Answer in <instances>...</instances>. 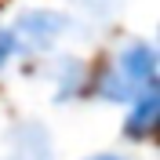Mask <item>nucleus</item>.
Wrapping results in <instances>:
<instances>
[{"mask_svg":"<svg viewBox=\"0 0 160 160\" xmlns=\"http://www.w3.org/2000/svg\"><path fill=\"white\" fill-rule=\"evenodd\" d=\"M160 80V48L149 40H124L95 77V95L113 106H128Z\"/></svg>","mask_w":160,"mask_h":160,"instance_id":"nucleus-1","label":"nucleus"},{"mask_svg":"<svg viewBox=\"0 0 160 160\" xmlns=\"http://www.w3.org/2000/svg\"><path fill=\"white\" fill-rule=\"evenodd\" d=\"M66 29H69V18L58 11H26L11 26L18 51H51L66 37Z\"/></svg>","mask_w":160,"mask_h":160,"instance_id":"nucleus-2","label":"nucleus"},{"mask_svg":"<svg viewBox=\"0 0 160 160\" xmlns=\"http://www.w3.org/2000/svg\"><path fill=\"white\" fill-rule=\"evenodd\" d=\"M153 135H160V80L149 91H142L135 102H128V113H124V138L146 142Z\"/></svg>","mask_w":160,"mask_h":160,"instance_id":"nucleus-3","label":"nucleus"},{"mask_svg":"<svg viewBox=\"0 0 160 160\" xmlns=\"http://www.w3.org/2000/svg\"><path fill=\"white\" fill-rule=\"evenodd\" d=\"M15 160H51V138L40 124H22L15 131Z\"/></svg>","mask_w":160,"mask_h":160,"instance_id":"nucleus-4","label":"nucleus"},{"mask_svg":"<svg viewBox=\"0 0 160 160\" xmlns=\"http://www.w3.org/2000/svg\"><path fill=\"white\" fill-rule=\"evenodd\" d=\"M18 55V44H15V33L8 26H0V73L8 69V62Z\"/></svg>","mask_w":160,"mask_h":160,"instance_id":"nucleus-5","label":"nucleus"},{"mask_svg":"<svg viewBox=\"0 0 160 160\" xmlns=\"http://www.w3.org/2000/svg\"><path fill=\"white\" fill-rule=\"evenodd\" d=\"M84 11H91V15H106V11L117 8V0H77Z\"/></svg>","mask_w":160,"mask_h":160,"instance_id":"nucleus-6","label":"nucleus"},{"mask_svg":"<svg viewBox=\"0 0 160 160\" xmlns=\"http://www.w3.org/2000/svg\"><path fill=\"white\" fill-rule=\"evenodd\" d=\"M84 160H131L128 153H117V149H102V153H91V157H84Z\"/></svg>","mask_w":160,"mask_h":160,"instance_id":"nucleus-7","label":"nucleus"},{"mask_svg":"<svg viewBox=\"0 0 160 160\" xmlns=\"http://www.w3.org/2000/svg\"><path fill=\"white\" fill-rule=\"evenodd\" d=\"M157 48H160V44H157Z\"/></svg>","mask_w":160,"mask_h":160,"instance_id":"nucleus-8","label":"nucleus"}]
</instances>
